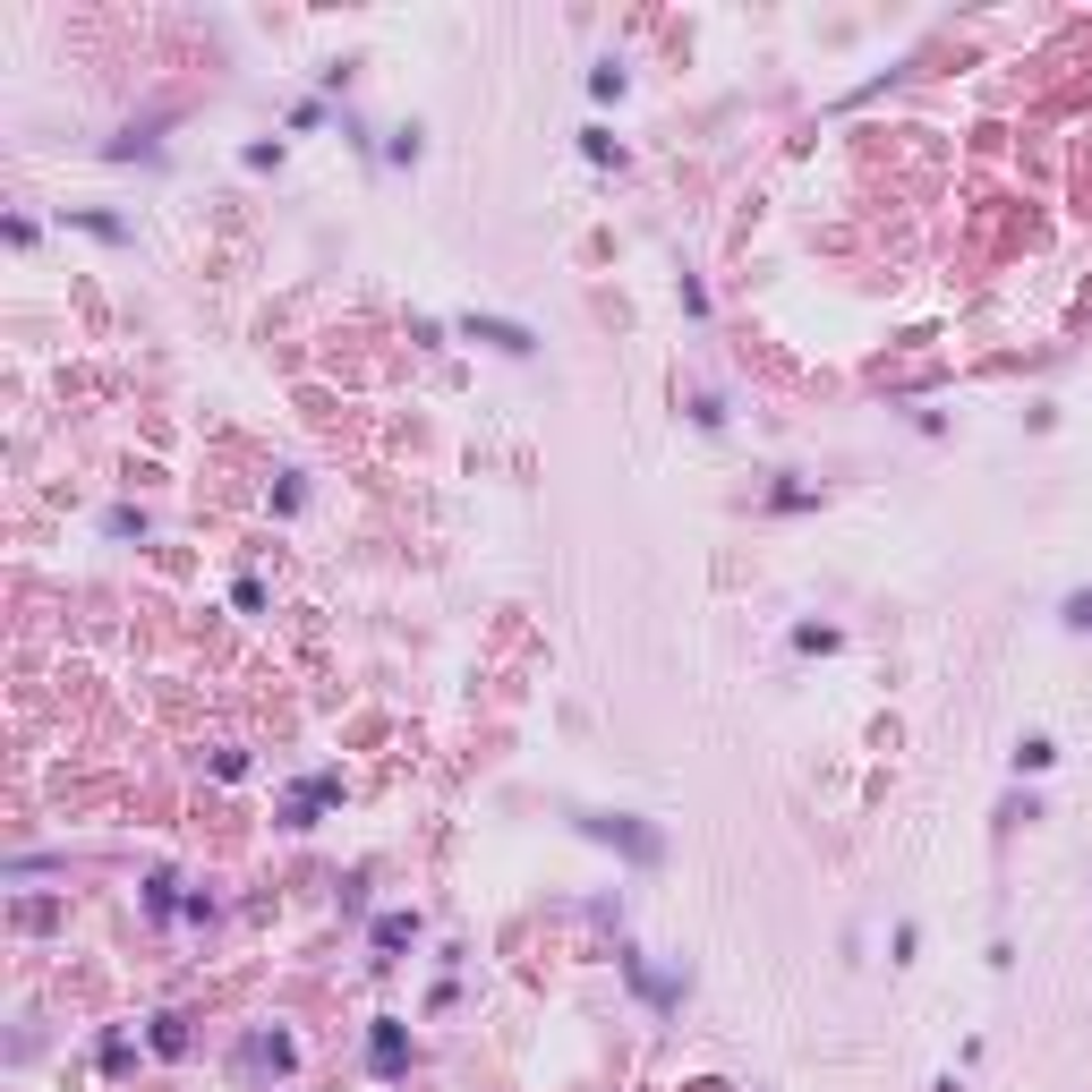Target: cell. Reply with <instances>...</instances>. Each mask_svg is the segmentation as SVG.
<instances>
[{"label": "cell", "instance_id": "cell-1", "mask_svg": "<svg viewBox=\"0 0 1092 1092\" xmlns=\"http://www.w3.org/2000/svg\"><path fill=\"white\" fill-rule=\"evenodd\" d=\"M470 334L495 342V350H530V334H521V325H495V316H470Z\"/></svg>", "mask_w": 1092, "mask_h": 1092}, {"label": "cell", "instance_id": "cell-2", "mask_svg": "<svg viewBox=\"0 0 1092 1092\" xmlns=\"http://www.w3.org/2000/svg\"><path fill=\"white\" fill-rule=\"evenodd\" d=\"M1075 623H1092V598H1075Z\"/></svg>", "mask_w": 1092, "mask_h": 1092}]
</instances>
